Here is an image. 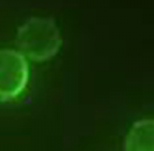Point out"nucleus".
<instances>
[{
	"instance_id": "1",
	"label": "nucleus",
	"mask_w": 154,
	"mask_h": 151,
	"mask_svg": "<svg viewBox=\"0 0 154 151\" xmlns=\"http://www.w3.org/2000/svg\"><path fill=\"white\" fill-rule=\"evenodd\" d=\"M62 43L60 28L51 17H30L16 34L18 51L34 62L51 60L59 53Z\"/></svg>"
},
{
	"instance_id": "2",
	"label": "nucleus",
	"mask_w": 154,
	"mask_h": 151,
	"mask_svg": "<svg viewBox=\"0 0 154 151\" xmlns=\"http://www.w3.org/2000/svg\"><path fill=\"white\" fill-rule=\"evenodd\" d=\"M30 77L28 60L18 50L0 49V103L18 99Z\"/></svg>"
},
{
	"instance_id": "3",
	"label": "nucleus",
	"mask_w": 154,
	"mask_h": 151,
	"mask_svg": "<svg viewBox=\"0 0 154 151\" xmlns=\"http://www.w3.org/2000/svg\"><path fill=\"white\" fill-rule=\"evenodd\" d=\"M124 151H154V118L133 123L125 137Z\"/></svg>"
}]
</instances>
